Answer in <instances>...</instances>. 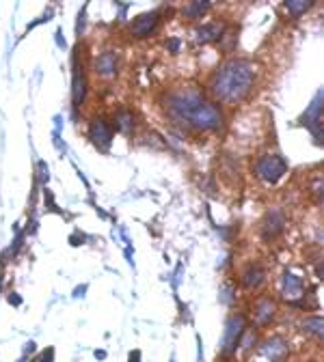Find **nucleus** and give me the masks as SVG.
<instances>
[{"label": "nucleus", "mask_w": 324, "mask_h": 362, "mask_svg": "<svg viewBox=\"0 0 324 362\" xmlns=\"http://www.w3.org/2000/svg\"><path fill=\"white\" fill-rule=\"evenodd\" d=\"M156 106L164 123L190 141L223 136L229 125V115L208 97L203 84L197 80H178L162 86Z\"/></svg>", "instance_id": "nucleus-1"}, {"label": "nucleus", "mask_w": 324, "mask_h": 362, "mask_svg": "<svg viewBox=\"0 0 324 362\" xmlns=\"http://www.w3.org/2000/svg\"><path fill=\"white\" fill-rule=\"evenodd\" d=\"M259 82L257 63L249 56H225L203 80V88L212 102L225 112L240 108L255 93Z\"/></svg>", "instance_id": "nucleus-2"}, {"label": "nucleus", "mask_w": 324, "mask_h": 362, "mask_svg": "<svg viewBox=\"0 0 324 362\" xmlns=\"http://www.w3.org/2000/svg\"><path fill=\"white\" fill-rule=\"evenodd\" d=\"M89 52H86V43L78 41L74 54H72V110L74 119H78V112L84 110L86 100H89L91 80H89Z\"/></svg>", "instance_id": "nucleus-3"}, {"label": "nucleus", "mask_w": 324, "mask_h": 362, "mask_svg": "<svg viewBox=\"0 0 324 362\" xmlns=\"http://www.w3.org/2000/svg\"><path fill=\"white\" fill-rule=\"evenodd\" d=\"M251 173L266 186H277L288 175V160L281 151H262L253 157Z\"/></svg>", "instance_id": "nucleus-4"}, {"label": "nucleus", "mask_w": 324, "mask_h": 362, "mask_svg": "<svg viewBox=\"0 0 324 362\" xmlns=\"http://www.w3.org/2000/svg\"><path fill=\"white\" fill-rule=\"evenodd\" d=\"M123 70V54L119 48H104L89 61V74L102 86L113 84Z\"/></svg>", "instance_id": "nucleus-5"}, {"label": "nucleus", "mask_w": 324, "mask_h": 362, "mask_svg": "<svg viewBox=\"0 0 324 362\" xmlns=\"http://www.w3.org/2000/svg\"><path fill=\"white\" fill-rule=\"evenodd\" d=\"M164 19H167L164 9H151V11L139 13L132 22H128V26L123 29V35L130 41H147L160 33Z\"/></svg>", "instance_id": "nucleus-6"}, {"label": "nucleus", "mask_w": 324, "mask_h": 362, "mask_svg": "<svg viewBox=\"0 0 324 362\" xmlns=\"http://www.w3.org/2000/svg\"><path fill=\"white\" fill-rule=\"evenodd\" d=\"M86 139L100 153L111 151L115 141V127L106 112H98V115L89 117V121H86Z\"/></svg>", "instance_id": "nucleus-7"}, {"label": "nucleus", "mask_w": 324, "mask_h": 362, "mask_svg": "<svg viewBox=\"0 0 324 362\" xmlns=\"http://www.w3.org/2000/svg\"><path fill=\"white\" fill-rule=\"evenodd\" d=\"M108 117H111L115 134H121V136H125V139H130V141L139 139V129L143 127V119L137 112V108L119 104V106H115V110Z\"/></svg>", "instance_id": "nucleus-8"}, {"label": "nucleus", "mask_w": 324, "mask_h": 362, "mask_svg": "<svg viewBox=\"0 0 324 362\" xmlns=\"http://www.w3.org/2000/svg\"><path fill=\"white\" fill-rule=\"evenodd\" d=\"M245 330H247V317L242 313L229 315V320L225 324V332H223V343H221V354L223 356H227V358L229 356H236Z\"/></svg>", "instance_id": "nucleus-9"}, {"label": "nucleus", "mask_w": 324, "mask_h": 362, "mask_svg": "<svg viewBox=\"0 0 324 362\" xmlns=\"http://www.w3.org/2000/svg\"><path fill=\"white\" fill-rule=\"evenodd\" d=\"M229 24L227 19H210V22H201L192 29V41L197 45H219L221 39L225 37Z\"/></svg>", "instance_id": "nucleus-10"}, {"label": "nucleus", "mask_w": 324, "mask_h": 362, "mask_svg": "<svg viewBox=\"0 0 324 362\" xmlns=\"http://www.w3.org/2000/svg\"><path fill=\"white\" fill-rule=\"evenodd\" d=\"M286 224H288V218H286V212L281 207H270L266 210L262 222H259V235L266 244L275 242L277 237L284 235L286 231Z\"/></svg>", "instance_id": "nucleus-11"}, {"label": "nucleus", "mask_w": 324, "mask_h": 362, "mask_svg": "<svg viewBox=\"0 0 324 362\" xmlns=\"http://www.w3.org/2000/svg\"><path fill=\"white\" fill-rule=\"evenodd\" d=\"M277 300L270 298V296H259L253 304V324L255 328H266L275 322V317H277Z\"/></svg>", "instance_id": "nucleus-12"}, {"label": "nucleus", "mask_w": 324, "mask_h": 362, "mask_svg": "<svg viewBox=\"0 0 324 362\" xmlns=\"http://www.w3.org/2000/svg\"><path fill=\"white\" fill-rule=\"evenodd\" d=\"M212 11V5L206 0H192V3H184L178 11L180 19L184 24H201V17H206Z\"/></svg>", "instance_id": "nucleus-13"}, {"label": "nucleus", "mask_w": 324, "mask_h": 362, "mask_svg": "<svg viewBox=\"0 0 324 362\" xmlns=\"http://www.w3.org/2000/svg\"><path fill=\"white\" fill-rule=\"evenodd\" d=\"M240 283L247 291H257L266 283V267L259 261L247 263V267L240 272Z\"/></svg>", "instance_id": "nucleus-14"}, {"label": "nucleus", "mask_w": 324, "mask_h": 362, "mask_svg": "<svg viewBox=\"0 0 324 362\" xmlns=\"http://www.w3.org/2000/svg\"><path fill=\"white\" fill-rule=\"evenodd\" d=\"M262 354L270 360V362H286L288 354H290V343L286 341L284 336H270L262 343Z\"/></svg>", "instance_id": "nucleus-15"}, {"label": "nucleus", "mask_w": 324, "mask_h": 362, "mask_svg": "<svg viewBox=\"0 0 324 362\" xmlns=\"http://www.w3.org/2000/svg\"><path fill=\"white\" fill-rule=\"evenodd\" d=\"M281 291H284V298L288 302H296L298 298L305 296V281L300 276H296L294 272H284V276H281Z\"/></svg>", "instance_id": "nucleus-16"}, {"label": "nucleus", "mask_w": 324, "mask_h": 362, "mask_svg": "<svg viewBox=\"0 0 324 362\" xmlns=\"http://www.w3.org/2000/svg\"><path fill=\"white\" fill-rule=\"evenodd\" d=\"M302 125H307L316 136V143H322V93L311 102L309 110L302 115Z\"/></svg>", "instance_id": "nucleus-17"}, {"label": "nucleus", "mask_w": 324, "mask_h": 362, "mask_svg": "<svg viewBox=\"0 0 324 362\" xmlns=\"http://www.w3.org/2000/svg\"><path fill=\"white\" fill-rule=\"evenodd\" d=\"M316 3H302V0H286V3H281V11H284L292 22H296V19H300L302 15H305L311 7H314Z\"/></svg>", "instance_id": "nucleus-18"}, {"label": "nucleus", "mask_w": 324, "mask_h": 362, "mask_svg": "<svg viewBox=\"0 0 324 362\" xmlns=\"http://www.w3.org/2000/svg\"><path fill=\"white\" fill-rule=\"evenodd\" d=\"M322 328H324V322L320 315H309L300 322V330L314 338H322V332H324Z\"/></svg>", "instance_id": "nucleus-19"}, {"label": "nucleus", "mask_w": 324, "mask_h": 362, "mask_svg": "<svg viewBox=\"0 0 324 362\" xmlns=\"http://www.w3.org/2000/svg\"><path fill=\"white\" fill-rule=\"evenodd\" d=\"M324 190V181H322V175H314L311 177V181L307 184V194L314 198V203L316 205H322V192Z\"/></svg>", "instance_id": "nucleus-20"}, {"label": "nucleus", "mask_w": 324, "mask_h": 362, "mask_svg": "<svg viewBox=\"0 0 324 362\" xmlns=\"http://www.w3.org/2000/svg\"><path fill=\"white\" fill-rule=\"evenodd\" d=\"M255 343H257V334L247 328L245 334H242V338H240V345H238V349H242V354H249L255 347Z\"/></svg>", "instance_id": "nucleus-21"}, {"label": "nucleus", "mask_w": 324, "mask_h": 362, "mask_svg": "<svg viewBox=\"0 0 324 362\" xmlns=\"http://www.w3.org/2000/svg\"><path fill=\"white\" fill-rule=\"evenodd\" d=\"M180 43H182V41H180L178 37H171V39L164 41V45L171 50V54H180Z\"/></svg>", "instance_id": "nucleus-22"}, {"label": "nucleus", "mask_w": 324, "mask_h": 362, "mask_svg": "<svg viewBox=\"0 0 324 362\" xmlns=\"http://www.w3.org/2000/svg\"><path fill=\"white\" fill-rule=\"evenodd\" d=\"M37 362H54V347H48V349H43L37 358Z\"/></svg>", "instance_id": "nucleus-23"}, {"label": "nucleus", "mask_w": 324, "mask_h": 362, "mask_svg": "<svg viewBox=\"0 0 324 362\" xmlns=\"http://www.w3.org/2000/svg\"><path fill=\"white\" fill-rule=\"evenodd\" d=\"M39 177H41L39 184L46 186V184H48V177H50V175H48V164H46V162H39Z\"/></svg>", "instance_id": "nucleus-24"}, {"label": "nucleus", "mask_w": 324, "mask_h": 362, "mask_svg": "<svg viewBox=\"0 0 324 362\" xmlns=\"http://www.w3.org/2000/svg\"><path fill=\"white\" fill-rule=\"evenodd\" d=\"M7 300H9V304H13V306H20V304H22V298L17 296L15 291H11V293H9V296H7Z\"/></svg>", "instance_id": "nucleus-25"}, {"label": "nucleus", "mask_w": 324, "mask_h": 362, "mask_svg": "<svg viewBox=\"0 0 324 362\" xmlns=\"http://www.w3.org/2000/svg\"><path fill=\"white\" fill-rule=\"evenodd\" d=\"M139 360H141V352L134 349L132 354H130V362H139Z\"/></svg>", "instance_id": "nucleus-26"}]
</instances>
